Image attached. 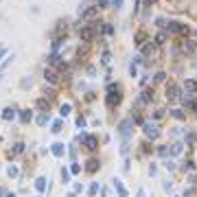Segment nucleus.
I'll list each match as a JSON object with an SVG mask.
<instances>
[{
    "mask_svg": "<svg viewBox=\"0 0 197 197\" xmlns=\"http://www.w3.org/2000/svg\"><path fill=\"white\" fill-rule=\"evenodd\" d=\"M131 123H134L131 118L120 120V125H118V134L123 136V138H129V134H131Z\"/></svg>",
    "mask_w": 197,
    "mask_h": 197,
    "instance_id": "nucleus-1",
    "label": "nucleus"
},
{
    "mask_svg": "<svg viewBox=\"0 0 197 197\" xmlns=\"http://www.w3.org/2000/svg\"><path fill=\"white\" fill-rule=\"evenodd\" d=\"M143 131H145V136L147 138H158V134H160V131H158V127H156V123H143Z\"/></svg>",
    "mask_w": 197,
    "mask_h": 197,
    "instance_id": "nucleus-2",
    "label": "nucleus"
},
{
    "mask_svg": "<svg viewBox=\"0 0 197 197\" xmlns=\"http://www.w3.org/2000/svg\"><path fill=\"white\" fill-rule=\"evenodd\" d=\"M166 31H169V33H189V26H186V24H180V22H169V24H166Z\"/></svg>",
    "mask_w": 197,
    "mask_h": 197,
    "instance_id": "nucleus-3",
    "label": "nucleus"
},
{
    "mask_svg": "<svg viewBox=\"0 0 197 197\" xmlns=\"http://www.w3.org/2000/svg\"><path fill=\"white\" fill-rule=\"evenodd\" d=\"M184 90H186V97H193V94H197V81H193V79H186V81H184Z\"/></svg>",
    "mask_w": 197,
    "mask_h": 197,
    "instance_id": "nucleus-4",
    "label": "nucleus"
},
{
    "mask_svg": "<svg viewBox=\"0 0 197 197\" xmlns=\"http://www.w3.org/2000/svg\"><path fill=\"white\" fill-rule=\"evenodd\" d=\"M177 92H180V90H177V86H175V83L166 86V99H169V101H175V99H177Z\"/></svg>",
    "mask_w": 197,
    "mask_h": 197,
    "instance_id": "nucleus-5",
    "label": "nucleus"
},
{
    "mask_svg": "<svg viewBox=\"0 0 197 197\" xmlns=\"http://www.w3.org/2000/svg\"><path fill=\"white\" fill-rule=\"evenodd\" d=\"M81 140L86 143V147H88V149H97V145H99L94 136H81Z\"/></svg>",
    "mask_w": 197,
    "mask_h": 197,
    "instance_id": "nucleus-6",
    "label": "nucleus"
},
{
    "mask_svg": "<svg viewBox=\"0 0 197 197\" xmlns=\"http://www.w3.org/2000/svg\"><path fill=\"white\" fill-rule=\"evenodd\" d=\"M114 189H116L118 197H127V189L123 186V182H120V180H114Z\"/></svg>",
    "mask_w": 197,
    "mask_h": 197,
    "instance_id": "nucleus-7",
    "label": "nucleus"
},
{
    "mask_svg": "<svg viewBox=\"0 0 197 197\" xmlns=\"http://www.w3.org/2000/svg\"><path fill=\"white\" fill-rule=\"evenodd\" d=\"M79 35H81V40H83V42H90V40H92V35H94V31H92L90 26H86V29H81Z\"/></svg>",
    "mask_w": 197,
    "mask_h": 197,
    "instance_id": "nucleus-8",
    "label": "nucleus"
},
{
    "mask_svg": "<svg viewBox=\"0 0 197 197\" xmlns=\"http://www.w3.org/2000/svg\"><path fill=\"white\" fill-rule=\"evenodd\" d=\"M44 77H46V81H48V83H57V72H55L53 68H51V70H46V72H44Z\"/></svg>",
    "mask_w": 197,
    "mask_h": 197,
    "instance_id": "nucleus-9",
    "label": "nucleus"
},
{
    "mask_svg": "<svg viewBox=\"0 0 197 197\" xmlns=\"http://www.w3.org/2000/svg\"><path fill=\"white\" fill-rule=\"evenodd\" d=\"M182 147H184L182 143H173L171 145V156H180L182 153Z\"/></svg>",
    "mask_w": 197,
    "mask_h": 197,
    "instance_id": "nucleus-10",
    "label": "nucleus"
},
{
    "mask_svg": "<svg viewBox=\"0 0 197 197\" xmlns=\"http://www.w3.org/2000/svg\"><path fill=\"white\" fill-rule=\"evenodd\" d=\"M48 120H51V116L44 112V114H40V116H37V125H40V127H44L46 123H48Z\"/></svg>",
    "mask_w": 197,
    "mask_h": 197,
    "instance_id": "nucleus-11",
    "label": "nucleus"
},
{
    "mask_svg": "<svg viewBox=\"0 0 197 197\" xmlns=\"http://www.w3.org/2000/svg\"><path fill=\"white\" fill-rule=\"evenodd\" d=\"M145 40H147V35H145L143 31H140V33H136V37H134V44H136V46H143V42H145Z\"/></svg>",
    "mask_w": 197,
    "mask_h": 197,
    "instance_id": "nucleus-12",
    "label": "nucleus"
},
{
    "mask_svg": "<svg viewBox=\"0 0 197 197\" xmlns=\"http://www.w3.org/2000/svg\"><path fill=\"white\" fill-rule=\"evenodd\" d=\"M64 151H66V149H64L61 143H55V145H53V153H55V156H64Z\"/></svg>",
    "mask_w": 197,
    "mask_h": 197,
    "instance_id": "nucleus-13",
    "label": "nucleus"
},
{
    "mask_svg": "<svg viewBox=\"0 0 197 197\" xmlns=\"http://www.w3.org/2000/svg\"><path fill=\"white\" fill-rule=\"evenodd\" d=\"M48 61H51V66H61V59H59L57 53H53L51 57H48Z\"/></svg>",
    "mask_w": 197,
    "mask_h": 197,
    "instance_id": "nucleus-14",
    "label": "nucleus"
},
{
    "mask_svg": "<svg viewBox=\"0 0 197 197\" xmlns=\"http://www.w3.org/2000/svg\"><path fill=\"white\" fill-rule=\"evenodd\" d=\"M13 116H15V112H13V110H11V107H7V110H5V112H2V118H5V120H11V118H13Z\"/></svg>",
    "mask_w": 197,
    "mask_h": 197,
    "instance_id": "nucleus-15",
    "label": "nucleus"
},
{
    "mask_svg": "<svg viewBox=\"0 0 197 197\" xmlns=\"http://www.w3.org/2000/svg\"><path fill=\"white\" fill-rule=\"evenodd\" d=\"M140 99H143V103L151 101V99H153V90H145V92H143V97H140Z\"/></svg>",
    "mask_w": 197,
    "mask_h": 197,
    "instance_id": "nucleus-16",
    "label": "nucleus"
},
{
    "mask_svg": "<svg viewBox=\"0 0 197 197\" xmlns=\"http://www.w3.org/2000/svg\"><path fill=\"white\" fill-rule=\"evenodd\" d=\"M35 189H37V191H40V193H42V191L46 189V180H44V177H40V180H37V182H35Z\"/></svg>",
    "mask_w": 197,
    "mask_h": 197,
    "instance_id": "nucleus-17",
    "label": "nucleus"
},
{
    "mask_svg": "<svg viewBox=\"0 0 197 197\" xmlns=\"http://www.w3.org/2000/svg\"><path fill=\"white\" fill-rule=\"evenodd\" d=\"M97 193H99V182H92L88 189V195H97Z\"/></svg>",
    "mask_w": 197,
    "mask_h": 197,
    "instance_id": "nucleus-18",
    "label": "nucleus"
},
{
    "mask_svg": "<svg viewBox=\"0 0 197 197\" xmlns=\"http://www.w3.org/2000/svg\"><path fill=\"white\" fill-rule=\"evenodd\" d=\"M120 101V94L116 92V94H110V99H107V105H114V103H118Z\"/></svg>",
    "mask_w": 197,
    "mask_h": 197,
    "instance_id": "nucleus-19",
    "label": "nucleus"
},
{
    "mask_svg": "<svg viewBox=\"0 0 197 197\" xmlns=\"http://www.w3.org/2000/svg\"><path fill=\"white\" fill-rule=\"evenodd\" d=\"M171 114H173V116H175L177 120H184V118H186V114H184V112H182V110H173V112H171Z\"/></svg>",
    "mask_w": 197,
    "mask_h": 197,
    "instance_id": "nucleus-20",
    "label": "nucleus"
},
{
    "mask_svg": "<svg viewBox=\"0 0 197 197\" xmlns=\"http://www.w3.org/2000/svg\"><path fill=\"white\" fill-rule=\"evenodd\" d=\"M20 118H22V123H29V120H31V112H29V110H24L22 114H20Z\"/></svg>",
    "mask_w": 197,
    "mask_h": 197,
    "instance_id": "nucleus-21",
    "label": "nucleus"
},
{
    "mask_svg": "<svg viewBox=\"0 0 197 197\" xmlns=\"http://www.w3.org/2000/svg\"><path fill=\"white\" fill-rule=\"evenodd\" d=\"M97 166H99L97 160H90V162H88V171H90V173H94V171H97Z\"/></svg>",
    "mask_w": 197,
    "mask_h": 197,
    "instance_id": "nucleus-22",
    "label": "nucleus"
},
{
    "mask_svg": "<svg viewBox=\"0 0 197 197\" xmlns=\"http://www.w3.org/2000/svg\"><path fill=\"white\" fill-rule=\"evenodd\" d=\"M68 114H70V105L64 103V105H61V116H68Z\"/></svg>",
    "mask_w": 197,
    "mask_h": 197,
    "instance_id": "nucleus-23",
    "label": "nucleus"
},
{
    "mask_svg": "<svg viewBox=\"0 0 197 197\" xmlns=\"http://www.w3.org/2000/svg\"><path fill=\"white\" fill-rule=\"evenodd\" d=\"M129 74H131V77H138V68H136V64H131V66H129Z\"/></svg>",
    "mask_w": 197,
    "mask_h": 197,
    "instance_id": "nucleus-24",
    "label": "nucleus"
},
{
    "mask_svg": "<svg viewBox=\"0 0 197 197\" xmlns=\"http://www.w3.org/2000/svg\"><path fill=\"white\" fill-rule=\"evenodd\" d=\"M107 92H110V94H116V92H118V86H114V83H110V86H107Z\"/></svg>",
    "mask_w": 197,
    "mask_h": 197,
    "instance_id": "nucleus-25",
    "label": "nucleus"
},
{
    "mask_svg": "<svg viewBox=\"0 0 197 197\" xmlns=\"http://www.w3.org/2000/svg\"><path fill=\"white\" fill-rule=\"evenodd\" d=\"M53 131H55V134L61 131V120H55V123H53Z\"/></svg>",
    "mask_w": 197,
    "mask_h": 197,
    "instance_id": "nucleus-26",
    "label": "nucleus"
},
{
    "mask_svg": "<svg viewBox=\"0 0 197 197\" xmlns=\"http://www.w3.org/2000/svg\"><path fill=\"white\" fill-rule=\"evenodd\" d=\"M164 79H166V74H164V72H158V74H156V81H158V83H162Z\"/></svg>",
    "mask_w": 197,
    "mask_h": 197,
    "instance_id": "nucleus-27",
    "label": "nucleus"
},
{
    "mask_svg": "<svg viewBox=\"0 0 197 197\" xmlns=\"http://www.w3.org/2000/svg\"><path fill=\"white\" fill-rule=\"evenodd\" d=\"M120 153H123V156L129 153V145H127V143H123V147H120Z\"/></svg>",
    "mask_w": 197,
    "mask_h": 197,
    "instance_id": "nucleus-28",
    "label": "nucleus"
},
{
    "mask_svg": "<svg viewBox=\"0 0 197 197\" xmlns=\"http://www.w3.org/2000/svg\"><path fill=\"white\" fill-rule=\"evenodd\" d=\"M169 153H171V149H166V147H160V156H162V158H166Z\"/></svg>",
    "mask_w": 197,
    "mask_h": 197,
    "instance_id": "nucleus-29",
    "label": "nucleus"
},
{
    "mask_svg": "<svg viewBox=\"0 0 197 197\" xmlns=\"http://www.w3.org/2000/svg\"><path fill=\"white\" fill-rule=\"evenodd\" d=\"M164 166L169 169V171H173V169H175V162H173V160H166V162H164Z\"/></svg>",
    "mask_w": 197,
    "mask_h": 197,
    "instance_id": "nucleus-30",
    "label": "nucleus"
},
{
    "mask_svg": "<svg viewBox=\"0 0 197 197\" xmlns=\"http://www.w3.org/2000/svg\"><path fill=\"white\" fill-rule=\"evenodd\" d=\"M37 107H42V110H48V103H46V101L42 99V101H37Z\"/></svg>",
    "mask_w": 197,
    "mask_h": 197,
    "instance_id": "nucleus-31",
    "label": "nucleus"
},
{
    "mask_svg": "<svg viewBox=\"0 0 197 197\" xmlns=\"http://www.w3.org/2000/svg\"><path fill=\"white\" fill-rule=\"evenodd\" d=\"M61 180H64V182H68V180H70V173H68V171H66V169H64V171H61Z\"/></svg>",
    "mask_w": 197,
    "mask_h": 197,
    "instance_id": "nucleus-32",
    "label": "nucleus"
},
{
    "mask_svg": "<svg viewBox=\"0 0 197 197\" xmlns=\"http://www.w3.org/2000/svg\"><path fill=\"white\" fill-rule=\"evenodd\" d=\"M110 59H112V55L105 51V53H103V64H110Z\"/></svg>",
    "mask_w": 197,
    "mask_h": 197,
    "instance_id": "nucleus-33",
    "label": "nucleus"
},
{
    "mask_svg": "<svg viewBox=\"0 0 197 197\" xmlns=\"http://www.w3.org/2000/svg\"><path fill=\"white\" fill-rule=\"evenodd\" d=\"M9 175L15 177V175H18V169H15V166H9Z\"/></svg>",
    "mask_w": 197,
    "mask_h": 197,
    "instance_id": "nucleus-34",
    "label": "nucleus"
},
{
    "mask_svg": "<svg viewBox=\"0 0 197 197\" xmlns=\"http://www.w3.org/2000/svg\"><path fill=\"white\" fill-rule=\"evenodd\" d=\"M112 5H114L116 9H120V7H123V0H112Z\"/></svg>",
    "mask_w": 197,
    "mask_h": 197,
    "instance_id": "nucleus-35",
    "label": "nucleus"
},
{
    "mask_svg": "<svg viewBox=\"0 0 197 197\" xmlns=\"http://www.w3.org/2000/svg\"><path fill=\"white\" fill-rule=\"evenodd\" d=\"M171 136H175V138L180 136V127H173V129H171Z\"/></svg>",
    "mask_w": 197,
    "mask_h": 197,
    "instance_id": "nucleus-36",
    "label": "nucleus"
},
{
    "mask_svg": "<svg viewBox=\"0 0 197 197\" xmlns=\"http://www.w3.org/2000/svg\"><path fill=\"white\" fill-rule=\"evenodd\" d=\"M77 125H79V127H83V125H86V118L79 116V118H77Z\"/></svg>",
    "mask_w": 197,
    "mask_h": 197,
    "instance_id": "nucleus-37",
    "label": "nucleus"
},
{
    "mask_svg": "<svg viewBox=\"0 0 197 197\" xmlns=\"http://www.w3.org/2000/svg\"><path fill=\"white\" fill-rule=\"evenodd\" d=\"M70 173H74V175H77V173H79V164H72V169H70Z\"/></svg>",
    "mask_w": 197,
    "mask_h": 197,
    "instance_id": "nucleus-38",
    "label": "nucleus"
},
{
    "mask_svg": "<svg viewBox=\"0 0 197 197\" xmlns=\"http://www.w3.org/2000/svg\"><path fill=\"white\" fill-rule=\"evenodd\" d=\"M153 2H156V0H145V5H147V7H151Z\"/></svg>",
    "mask_w": 197,
    "mask_h": 197,
    "instance_id": "nucleus-39",
    "label": "nucleus"
},
{
    "mask_svg": "<svg viewBox=\"0 0 197 197\" xmlns=\"http://www.w3.org/2000/svg\"><path fill=\"white\" fill-rule=\"evenodd\" d=\"M2 55H5V48H2V46H0V57H2Z\"/></svg>",
    "mask_w": 197,
    "mask_h": 197,
    "instance_id": "nucleus-40",
    "label": "nucleus"
},
{
    "mask_svg": "<svg viewBox=\"0 0 197 197\" xmlns=\"http://www.w3.org/2000/svg\"><path fill=\"white\" fill-rule=\"evenodd\" d=\"M138 197H145V191H140V193H138Z\"/></svg>",
    "mask_w": 197,
    "mask_h": 197,
    "instance_id": "nucleus-41",
    "label": "nucleus"
},
{
    "mask_svg": "<svg viewBox=\"0 0 197 197\" xmlns=\"http://www.w3.org/2000/svg\"><path fill=\"white\" fill-rule=\"evenodd\" d=\"M5 197H15V195H13V193H9V195H5Z\"/></svg>",
    "mask_w": 197,
    "mask_h": 197,
    "instance_id": "nucleus-42",
    "label": "nucleus"
},
{
    "mask_svg": "<svg viewBox=\"0 0 197 197\" xmlns=\"http://www.w3.org/2000/svg\"><path fill=\"white\" fill-rule=\"evenodd\" d=\"M195 66H197V64H195Z\"/></svg>",
    "mask_w": 197,
    "mask_h": 197,
    "instance_id": "nucleus-43",
    "label": "nucleus"
}]
</instances>
